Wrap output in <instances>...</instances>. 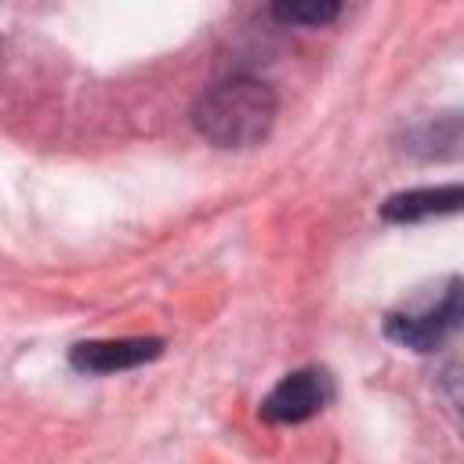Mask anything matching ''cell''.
I'll return each mask as SVG.
<instances>
[{
    "label": "cell",
    "instance_id": "obj_1",
    "mask_svg": "<svg viewBox=\"0 0 464 464\" xmlns=\"http://www.w3.org/2000/svg\"><path fill=\"white\" fill-rule=\"evenodd\" d=\"M276 109H279L276 91L265 80L236 72L210 83L196 98L192 123L218 149H250L268 138L276 123Z\"/></svg>",
    "mask_w": 464,
    "mask_h": 464
},
{
    "label": "cell",
    "instance_id": "obj_2",
    "mask_svg": "<svg viewBox=\"0 0 464 464\" xmlns=\"http://www.w3.org/2000/svg\"><path fill=\"white\" fill-rule=\"evenodd\" d=\"M460 323V283L450 279L446 290L435 297V301H424L417 308H402V312H392L384 319V334L402 344V348H413V352H435Z\"/></svg>",
    "mask_w": 464,
    "mask_h": 464
},
{
    "label": "cell",
    "instance_id": "obj_3",
    "mask_svg": "<svg viewBox=\"0 0 464 464\" xmlns=\"http://www.w3.org/2000/svg\"><path fill=\"white\" fill-rule=\"evenodd\" d=\"M334 399V384L323 370L304 366L286 373L265 399H261V417L272 424H304L315 413L326 410V402Z\"/></svg>",
    "mask_w": 464,
    "mask_h": 464
},
{
    "label": "cell",
    "instance_id": "obj_4",
    "mask_svg": "<svg viewBox=\"0 0 464 464\" xmlns=\"http://www.w3.org/2000/svg\"><path fill=\"white\" fill-rule=\"evenodd\" d=\"M160 352H163V341H156V337L83 341L69 352V362L80 373H120V370H134L141 362H152Z\"/></svg>",
    "mask_w": 464,
    "mask_h": 464
},
{
    "label": "cell",
    "instance_id": "obj_5",
    "mask_svg": "<svg viewBox=\"0 0 464 464\" xmlns=\"http://www.w3.org/2000/svg\"><path fill=\"white\" fill-rule=\"evenodd\" d=\"M460 207V185H424V188H406L384 199L381 214L384 221L406 225V221H424V218H439V214H453Z\"/></svg>",
    "mask_w": 464,
    "mask_h": 464
},
{
    "label": "cell",
    "instance_id": "obj_6",
    "mask_svg": "<svg viewBox=\"0 0 464 464\" xmlns=\"http://www.w3.org/2000/svg\"><path fill=\"white\" fill-rule=\"evenodd\" d=\"M337 14H341V4H330V0H304V4H276L272 7V18H279L286 25H323Z\"/></svg>",
    "mask_w": 464,
    "mask_h": 464
},
{
    "label": "cell",
    "instance_id": "obj_7",
    "mask_svg": "<svg viewBox=\"0 0 464 464\" xmlns=\"http://www.w3.org/2000/svg\"><path fill=\"white\" fill-rule=\"evenodd\" d=\"M0 51H4V44H0Z\"/></svg>",
    "mask_w": 464,
    "mask_h": 464
}]
</instances>
